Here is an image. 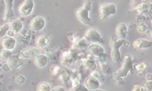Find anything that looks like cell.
Returning <instances> with one entry per match:
<instances>
[{
	"label": "cell",
	"instance_id": "cell-31",
	"mask_svg": "<svg viewBox=\"0 0 152 91\" xmlns=\"http://www.w3.org/2000/svg\"><path fill=\"white\" fill-rule=\"evenodd\" d=\"M51 90H53V91H64V90H65V89L63 86H56V87H54L53 89H52Z\"/></svg>",
	"mask_w": 152,
	"mask_h": 91
},
{
	"label": "cell",
	"instance_id": "cell-27",
	"mask_svg": "<svg viewBox=\"0 0 152 91\" xmlns=\"http://www.w3.org/2000/svg\"><path fill=\"white\" fill-rule=\"evenodd\" d=\"M15 81L18 84H23L26 82V78L23 75H20L16 77Z\"/></svg>",
	"mask_w": 152,
	"mask_h": 91
},
{
	"label": "cell",
	"instance_id": "cell-17",
	"mask_svg": "<svg viewBox=\"0 0 152 91\" xmlns=\"http://www.w3.org/2000/svg\"><path fill=\"white\" fill-rule=\"evenodd\" d=\"M34 63L39 68H44L48 63V57L45 54H39L34 58Z\"/></svg>",
	"mask_w": 152,
	"mask_h": 91
},
{
	"label": "cell",
	"instance_id": "cell-4",
	"mask_svg": "<svg viewBox=\"0 0 152 91\" xmlns=\"http://www.w3.org/2000/svg\"><path fill=\"white\" fill-rule=\"evenodd\" d=\"M133 68V61L130 55L128 54L124 57L122 61L121 68L115 72L121 77H125L128 75L129 72H132Z\"/></svg>",
	"mask_w": 152,
	"mask_h": 91
},
{
	"label": "cell",
	"instance_id": "cell-14",
	"mask_svg": "<svg viewBox=\"0 0 152 91\" xmlns=\"http://www.w3.org/2000/svg\"><path fill=\"white\" fill-rule=\"evenodd\" d=\"M85 85L88 90H94L100 87V84L99 81L96 77L91 75L85 81Z\"/></svg>",
	"mask_w": 152,
	"mask_h": 91
},
{
	"label": "cell",
	"instance_id": "cell-13",
	"mask_svg": "<svg viewBox=\"0 0 152 91\" xmlns=\"http://www.w3.org/2000/svg\"><path fill=\"white\" fill-rule=\"evenodd\" d=\"M1 45L3 49L12 50L15 47L16 40L14 37L5 35L1 38Z\"/></svg>",
	"mask_w": 152,
	"mask_h": 91
},
{
	"label": "cell",
	"instance_id": "cell-2",
	"mask_svg": "<svg viewBox=\"0 0 152 91\" xmlns=\"http://www.w3.org/2000/svg\"><path fill=\"white\" fill-rule=\"evenodd\" d=\"M125 43L124 39H119V40H113L111 43V52L110 55L113 62L115 64H118L121 60L120 47Z\"/></svg>",
	"mask_w": 152,
	"mask_h": 91
},
{
	"label": "cell",
	"instance_id": "cell-35",
	"mask_svg": "<svg viewBox=\"0 0 152 91\" xmlns=\"http://www.w3.org/2000/svg\"><path fill=\"white\" fill-rule=\"evenodd\" d=\"M142 3L144 4H145L147 5H150V0H141Z\"/></svg>",
	"mask_w": 152,
	"mask_h": 91
},
{
	"label": "cell",
	"instance_id": "cell-12",
	"mask_svg": "<svg viewBox=\"0 0 152 91\" xmlns=\"http://www.w3.org/2000/svg\"><path fill=\"white\" fill-rule=\"evenodd\" d=\"M87 50L88 54L93 55L94 57H101L105 54L104 48L97 44H90L87 48Z\"/></svg>",
	"mask_w": 152,
	"mask_h": 91
},
{
	"label": "cell",
	"instance_id": "cell-34",
	"mask_svg": "<svg viewBox=\"0 0 152 91\" xmlns=\"http://www.w3.org/2000/svg\"><path fill=\"white\" fill-rule=\"evenodd\" d=\"M145 86L147 87V88H148L149 90H151V82L149 81L148 82H147Z\"/></svg>",
	"mask_w": 152,
	"mask_h": 91
},
{
	"label": "cell",
	"instance_id": "cell-1",
	"mask_svg": "<svg viewBox=\"0 0 152 91\" xmlns=\"http://www.w3.org/2000/svg\"><path fill=\"white\" fill-rule=\"evenodd\" d=\"M91 9V3L90 0H86L82 7L76 10L75 16L82 23L85 25H91L93 22L89 16V13Z\"/></svg>",
	"mask_w": 152,
	"mask_h": 91
},
{
	"label": "cell",
	"instance_id": "cell-7",
	"mask_svg": "<svg viewBox=\"0 0 152 91\" xmlns=\"http://www.w3.org/2000/svg\"><path fill=\"white\" fill-rule=\"evenodd\" d=\"M84 37L91 43H104L102 37L99 32L94 28H89L85 32Z\"/></svg>",
	"mask_w": 152,
	"mask_h": 91
},
{
	"label": "cell",
	"instance_id": "cell-30",
	"mask_svg": "<svg viewBox=\"0 0 152 91\" xmlns=\"http://www.w3.org/2000/svg\"><path fill=\"white\" fill-rule=\"evenodd\" d=\"M145 65L144 64H138L137 65V66H136V69L138 71H143L145 68Z\"/></svg>",
	"mask_w": 152,
	"mask_h": 91
},
{
	"label": "cell",
	"instance_id": "cell-36",
	"mask_svg": "<svg viewBox=\"0 0 152 91\" xmlns=\"http://www.w3.org/2000/svg\"><path fill=\"white\" fill-rule=\"evenodd\" d=\"M0 66H1V64H0Z\"/></svg>",
	"mask_w": 152,
	"mask_h": 91
},
{
	"label": "cell",
	"instance_id": "cell-32",
	"mask_svg": "<svg viewBox=\"0 0 152 91\" xmlns=\"http://www.w3.org/2000/svg\"><path fill=\"white\" fill-rule=\"evenodd\" d=\"M6 34L9 36H12V37H14V36L15 35V33L14 32H12V31H10V29H9L6 33Z\"/></svg>",
	"mask_w": 152,
	"mask_h": 91
},
{
	"label": "cell",
	"instance_id": "cell-21",
	"mask_svg": "<svg viewBox=\"0 0 152 91\" xmlns=\"http://www.w3.org/2000/svg\"><path fill=\"white\" fill-rule=\"evenodd\" d=\"M99 64L100 68L101 71H102V72H103L105 74H110V72H111L110 66L107 61H99Z\"/></svg>",
	"mask_w": 152,
	"mask_h": 91
},
{
	"label": "cell",
	"instance_id": "cell-10",
	"mask_svg": "<svg viewBox=\"0 0 152 91\" xmlns=\"http://www.w3.org/2000/svg\"><path fill=\"white\" fill-rule=\"evenodd\" d=\"M9 29L15 33H19L23 29V24L21 20L17 17H12L8 21Z\"/></svg>",
	"mask_w": 152,
	"mask_h": 91
},
{
	"label": "cell",
	"instance_id": "cell-22",
	"mask_svg": "<svg viewBox=\"0 0 152 91\" xmlns=\"http://www.w3.org/2000/svg\"><path fill=\"white\" fill-rule=\"evenodd\" d=\"M51 90V86L46 82H42L37 86V90L38 91H50Z\"/></svg>",
	"mask_w": 152,
	"mask_h": 91
},
{
	"label": "cell",
	"instance_id": "cell-16",
	"mask_svg": "<svg viewBox=\"0 0 152 91\" xmlns=\"http://www.w3.org/2000/svg\"><path fill=\"white\" fill-rule=\"evenodd\" d=\"M116 33L119 39H125L128 33V28L125 23H119L116 27Z\"/></svg>",
	"mask_w": 152,
	"mask_h": 91
},
{
	"label": "cell",
	"instance_id": "cell-29",
	"mask_svg": "<svg viewBox=\"0 0 152 91\" xmlns=\"http://www.w3.org/2000/svg\"><path fill=\"white\" fill-rule=\"evenodd\" d=\"M132 90L133 91H144L145 90L144 88L140 86V85H136L133 87V88L132 89Z\"/></svg>",
	"mask_w": 152,
	"mask_h": 91
},
{
	"label": "cell",
	"instance_id": "cell-6",
	"mask_svg": "<svg viewBox=\"0 0 152 91\" xmlns=\"http://www.w3.org/2000/svg\"><path fill=\"white\" fill-rule=\"evenodd\" d=\"M46 25V21L42 16H36L33 18L29 24V28L33 32H40L42 31Z\"/></svg>",
	"mask_w": 152,
	"mask_h": 91
},
{
	"label": "cell",
	"instance_id": "cell-8",
	"mask_svg": "<svg viewBox=\"0 0 152 91\" xmlns=\"http://www.w3.org/2000/svg\"><path fill=\"white\" fill-rule=\"evenodd\" d=\"M40 54V50L39 47L34 46H29L23 49L20 52V55L23 58L29 59L34 58L37 55Z\"/></svg>",
	"mask_w": 152,
	"mask_h": 91
},
{
	"label": "cell",
	"instance_id": "cell-18",
	"mask_svg": "<svg viewBox=\"0 0 152 91\" xmlns=\"http://www.w3.org/2000/svg\"><path fill=\"white\" fill-rule=\"evenodd\" d=\"M49 43V38L46 35H38L35 39V45L40 48H44Z\"/></svg>",
	"mask_w": 152,
	"mask_h": 91
},
{
	"label": "cell",
	"instance_id": "cell-15",
	"mask_svg": "<svg viewBox=\"0 0 152 91\" xmlns=\"http://www.w3.org/2000/svg\"><path fill=\"white\" fill-rule=\"evenodd\" d=\"M152 46L151 41L145 40V39H137L132 43V46L134 49L140 50L151 47Z\"/></svg>",
	"mask_w": 152,
	"mask_h": 91
},
{
	"label": "cell",
	"instance_id": "cell-3",
	"mask_svg": "<svg viewBox=\"0 0 152 91\" xmlns=\"http://www.w3.org/2000/svg\"><path fill=\"white\" fill-rule=\"evenodd\" d=\"M116 6L114 3H104L100 4L99 9V17L101 20H105L111 15L116 14Z\"/></svg>",
	"mask_w": 152,
	"mask_h": 91
},
{
	"label": "cell",
	"instance_id": "cell-28",
	"mask_svg": "<svg viewBox=\"0 0 152 91\" xmlns=\"http://www.w3.org/2000/svg\"><path fill=\"white\" fill-rule=\"evenodd\" d=\"M141 3H142L141 0H131L130 5L131 7L136 8L139 4H141Z\"/></svg>",
	"mask_w": 152,
	"mask_h": 91
},
{
	"label": "cell",
	"instance_id": "cell-11",
	"mask_svg": "<svg viewBox=\"0 0 152 91\" xmlns=\"http://www.w3.org/2000/svg\"><path fill=\"white\" fill-rule=\"evenodd\" d=\"M14 0H4L5 4V10L3 15V20L8 21L10 18L14 17V12L13 10V5Z\"/></svg>",
	"mask_w": 152,
	"mask_h": 91
},
{
	"label": "cell",
	"instance_id": "cell-25",
	"mask_svg": "<svg viewBox=\"0 0 152 91\" xmlns=\"http://www.w3.org/2000/svg\"><path fill=\"white\" fill-rule=\"evenodd\" d=\"M149 5H147L145 4H144L142 3H141V4H139L136 7V10H137V12L139 13H140V14H141V13H143L144 12H145L147 9H148V6Z\"/></svg>",
	"mask_w": 152,
	"mask_h": 91
},
{
	"label": "cell",
	"instance_id": "cell-23",
	"mask_svg": "<svg viewBox=\"0 0 152 91\" xmlns=\"http://www.w3.org/2000/svg\"><path fill=\"white\" fill-rule=\"evenodd\" d=\"M9 29V28L8 24H6L3 25H0V39L2 38L3 36L6 35Z\"/></svg>",
	"mask_w": 152,
	"mask_h": 91
},
{
	"label": "cell",
	"instance_id": "cell-20",
	"mask_svg": "<svg viewBox=\"0 0 152 91\" xmlns=\"http://www.w3.org/2000/svg\"><path fill=\"white\" fill-rule=\"evenodd\" d=\"M12 55V52L11 50L6 49H2L1 50H0V60L1 61H7Z\"/></svg>",
	"mask_w": 152,
	"mask_h": 91
},
{
	"label": "cell",
	"instance_id": "cell-26",
	"mask_svg": "<svg viewBox=\"0 0 152 91\" xmlns=\"http://www.w3.org/2000/svg\"><path fill=\"white\" fill-rule=\"evenodd\" d=\"M137 30L139 33H144L147 30V26L145 24L141 23L137 25Z\"/></svg>",
	"mask_w": 152,
	"mask_h": 91
},
{
	"label": "cell",
	"instance_id": "cell-33",
	"mask_svg": "<svg viewBox=\"0 0 152 91\" xmlns=\"http://www.w3.org/2000/svg\"><path fill=\"white\" fill-rule=\"evenodd\" d=\"M93 76H94V77H96V79H99V77L100 76V74H99V73L97 72V71H94L93 73H92V74H91Z\"/></svg>",
	"mask_w": 152,
	"mask_h": 91
},
{
	"label": "cell",
	"instance_id": "cell-24",
	"mask_svg": "<svg viewBox=\"0 0 152 91\" xmlns=\"http://www.w3.org/2000/svg\"><path fill=\"white\" fill-rule=\"evenodd\" d=\"M83 64L86 68H88L89 69H94L96 68V65L94 63V61H92L89 60H83Z\"/></svg>",
	"mask_w": 152,
	"mask_h": 91
},
{
	"label": "cell",
	"instance_id": "cell-5",
	"mask_svg": "<svg viewBox=\"0 0 152 91\" xmlns=\"http://www.w3.org/2000/svg\"><path fill=\"white\" fill-rule=\"evenodd\" d=\"M34 7L33 0H24L18 7V14L23 17H28L31 14Z\"/></svg>",
	"mask_w": 152,
	"mask_h": 91
},
{
	"label": "cell",
	"instance_id": "cell-19",
	"mask_svg": "<svg viewBox=\"0 0 152 91\" xmlns=\"http://www.w3.org/2000/svg\"><path fill=\"white\" fill-rule=\"evenodd\" d=\"M90 41H88L83 36L77 40L76 43V47L80 50H84L86 49L90 45Z\"/></svg>",
	"mask_w": 152,
	"mask_h": 91
},
{
	"label": "cell",
	"instance_id": "cell-9",
	"mask_svg": "<svg viewBox=\"0 0 152 91\" xmlns=\"http://www.w3.org/2000/svg\"><path fill=\"white\" fill-rule=\"evenodd\" d=\"M24 61L23 58L17 55H12L7 61V65L11 70H16L20 68L24 64Z\"/></svg>",
	"mask_w": 152,
	"mask_h": 91
}]
</instances>
